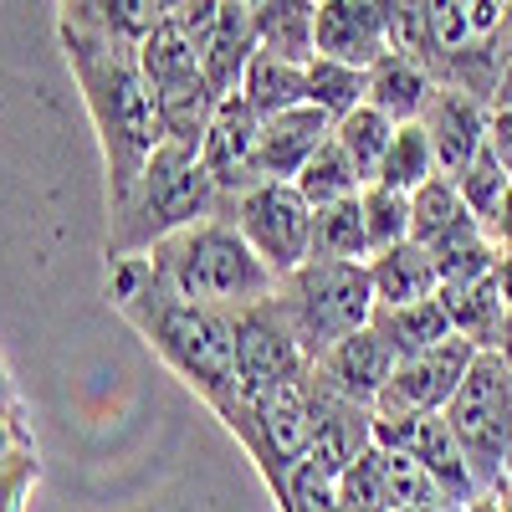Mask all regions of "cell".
Instances as JSON below:
<instances>
[{
	"label": "cell",
	"mask_w": 512,
	"mask_h": 512,
	"mask_svg": "<svg viewBox=\"0 0 512 512\" xmlns=\"http://www.w3.org/2000/svg\"><path fill=\"white\" fill-rule=\"evenodd\" d=\"M318 57L349 62V67H374L390 57V36H384L374 0H318Z\"/></svg>",
	"instance_id": "obj_16"
},
{
	"label": "cell",
	"mask_w": 512,
	"mask_h": 512,
	"mask_svg": "<svg viewBox=\"0 0 512 512\" xmlns=\"http://www.w3.org/2000/svg\"><path fill=\"white\" fill-rule=\"evenodd\" d=\"M31 482H36V451L21 446V451H11L6 461H0V512H21Z\"/></svg>",
	"instance_id": "obj_35"
},
{
	"label": "cell",
	"mask_w": 512,
	"mask_h": 512,
	"mask_svg": "<svg viewBox=\"0 0 512 512\" xmlns=\"http://www.w3.org/2000/svg\"><path fill=\"white\" fill-rule=\"evenodd\" d=\"M497 36L512 41V0H502V26H497Z\"/></svg>",
	"instance_id": "obj_45"
},
{
	"label": "cell",
	"mask_w": 512,
	"mask_h": 512,
	"mask_svg": "<svg viewBox=\"0 0 512 512\" xmlns=\"http://www.w3.org/2000/svg\"><path fill=\"white\" fill-rule=\"evenodd\" d=\"M256 57V16L246 0H221V16L216 26H210L205 47H200V67L210 77V88H216V98H231L241 88V77Z\"/></svg>",
	"instance_id": "obj_17"
},
{
	"label": "cell",
	"mask_w": 512,
	"mask_h": 512,
	"mask_svg": "<svg viewBox=\"0 0 512 512\" xmlns=\"http://www.w3.org/2000/svg\"><path fill=\"white\" fill-rule=\"evenodd\" d=\"M390 52H405L415 62L431 57V26H425V0H374Z\"/></svg>",
	"instance_id": "obj_34"
},
{
	"label": "cell",
	"mask_w": 512,
	"mask_h": 512,
	"mask_svg": "<svg viewBox=\"0 0 512 512\" xmlns=\"http://www.w3.org/2000/svg\"><path fill=\"white\" fill-rule=\"evenodd\" d=\"M231 328H236L241 400L272 395V390H282V384H297V379L313 374V359L303 354L292 323H287L282 308H277V292L267 297V303L236 308V313H231Z\"/></svg>",
	"instance_id": "obj_9"
},
{
	"label": "cell",
	"mask_w": 512,
	"mask_h": 512,
	"mask_svg": "<svg viewBox=\"0 0 512 512\" xmlns=\"http://www.w3.org/2000/svg\"><path fill=\"white\" fill-rule=\"evenodd\" d=\"M369 436H374L379 446L410 451L425 472L441 482L446 497H456V502H477V497H482V482H477V472H472V461H466V451H461V441H456V431H451L446 410L405 415V420H379V415H374V431H369Z\"/></svg>",
	"instance_id": "obj_11"
},
{
	"label": "cell",
	"mask_w": 512,
	"mask_h": 512,
	"mask_svg": "<svg viewBox=\"0 0 512 512\" xmlns=\"http://www.w3.org/2000/svg\"><path fill=\"white\" fill-rule=\"evenodd\" d=\"M318 425H323V384L308 374L297 384H282L272 395L241 400L226 420V431L246 446V456L256 461V472L267 477V487L277 497L287 472L308 456Z\"/></svg>",
	"instance_id": "obj_7"
},
{
	"label": "cell",
	"mask_w": 512,
	"mask_h": 512,
	"mask_svg": "<svg viewBox=\"0 0 512 512\" xmlns=\"http://www.w3.org/2000/svg\"><path fill=\"white\" fill-rule=\"evenodd\" d=\"M497 492H502V497H507V507H512V477H507V482H502Z\"/></svg>",
	"instance_id": "obj_46"
},
{
	"label": "cell",
	"mask_w": 512,
	"mask_h": 512,
	"mask_svg": "<svg viewBox=\"0 0 512 512\" xmlns=\"http://www.w3.org/2000/svg\"><path fill=\"white\" fill-rule=\"evenodd\" d=\"M369 93V72L364 67H349V62H333V57H313L308 62V103L323 108L333 123L354 113Z\"/></svg>",
	"instance_id": "obj_29"
},
{
	"label": "cell",
	"mask_w": 512,
	"mask_h": 512,
	"mask_svg": "<svg viewBox=\"0 0 512 512\" xmlns=\"http://www.w3.org/2000/svg\"><path fill=\"white\" fill-rule=\"evenodd\" d=\"M297 190H303V200L318 210V205H338V200H354L364 190V175L354 169V159L344 154V144L328 139L303 169H297Z\"/></svg>",
	"instance_id": "obj_27"
},
{
	"label": "cell",
	"mask_w": 512,
	"mask_h": 512,
	"mask_svg": "<svg viewBox=\"0 0 512 512\" xmlns=\"http://www.w3.org/2000/svg\"><path fill=\"white\" fill-rule=\"evenodd\" d=\"M487 154L512 175V108H487Z\"/></svg>",
	"instance_id": "obj_36"
},
{
	"label": "cell",
	"mask_w": 512,
	"mask_h": 512,
	"mask_svg": "<svg viewBox=\"0 0 512 512\" xmlns=\"http://www.w3.org/2000/svg\"><path fill=\"white\" fill-rule=\"evenodd\" d=\"M338 507H344V512H395L374 441L364 451H354V461L344 466V477H338Z\"/></svg>",
	"instance_id": "obj_31"
},
{
	"label": "cell",
	"mask_w": 512,
	"mask_h": 512,
	"mask_svg": "<svg viewBox=\"0 0 512 512\" xmlns=\"http://www.w3.org/2000/svg\"><path fill=\"white\" fill-rule=\"evenodd\" d=\"M369 282H374V303L379 308H400V303L436 297L441 267H436V256L425 251L420 241H400L390 251L369 256Z\"/></svg>",
	"instance_id": "obj_20"
},
{
	"label": "cell",
	"mask_w": 512,
	"mask_h": 512,
	"mask_svg": "<svg viewBox=\"0 0 512 512\" xmlns=\"http://www.w3.org/2000/svg\"><path fill=\"white\" fill-rule=\"evenodd\" d=\"M492 277H497V292H502V303H507V313H512V251L497 256V272H492Z\"/></svg>",
	"instance_id": "obj_41"
},
{
	"label": "cell",
	"mask_w": 512,
	"mask_h": 512,
	"mask_svg": "<svg viewBox=\"0 0 512 512\" xmlns=\"http://www.w3.org/2000/svg\"><path fill=\"white\" fill-rule=\"evenodd\" d=\"M359 210H364L369 256L410 241V190H395V185H379V180H374V185L359 190Z\"/></svg>",
	"instance_id": "obj_30"
},
{
	"label": "cell",
	"mask_w": 512,
	"mask_h": 512,
	"mask_svg": "<svg viewBox=\"0 0 512 512\" xmlns=\"http://www.w3.org/2000/svg\"><path fill=\"white\" fill-rule=\"evenodd\" d=\"M313 256H318V262H369V236H364L359 195L313 210Z\"/></svg>",
	"instance_id": "obj_26"
},
{
	"label": "cell",
	"mask_w": 512,
	"mask_h": 512,
	"mask_svg": "<svg viewBox=\"0 0 512 512\" xmlns=\"http://www.w3.org/2000/svg\"><path fill=\"white\" fill-rule=\"evenodd\" d=\"M277 308L292 323L303 354L318 364L338 338L374 323V282L369 262H303L292 277L277 282Z\"/></svg>",
	"instance_id": "obj_5"
},
{
	"label": "cell",
	"mask_w": 512,
	"mask_h": 512,
	"mask_svg": "<svg viewBox=\"0 0 512 512\" xmlns=\"http://www.w3.org/2000/svg\"><path fill=\"white\" fill-rule=\"evenodd\" d=\"M441 164H436V149H431V134L420 123H400L395 128V144L379 164V185H395V190H420L425 180H436Z\"/></svg>",
	"instance_id": "obj_28"
},
{
	"label": "cell",
	"mask_w": 512,
	"mask_h": 512,
	"mask_svg": "<svg viewBox=\"0 0 512 512\" xmlns=\"http://www.w3.org/2000/svg\"><path fill=\"white\" fill-rule=\"evenodd\" d=\"M108 297H113V308L144 333V344L175 369L221 420H231V410L241 405V369H236L231 313L180 297L159 277L149 251L113 256Z\"/></svg>",
	"instance_id": "obj_1"
},
{
	"label": "cell",
	"mask_w": 512,
	"mask_h": 512,
	"mask_svg": "<svg viewBox=\"0 0 512 512\" xmlns=\"http://www.w3.org/2000/svg\"><path fill=\"white\" fill-rule=\"evenodd\" d=\"M0 410L21 420V395H16V379L6 374V364H0Z\"/></svg>",
	"instance_id": "obj_40"
},
{
	"label": "cell",
	"mask_w": 512,
	"mask_h": 512,
	"mask_svg": "<svg viewBox=\"0 0 512 512\" xmlns=\"http://www.w3.org/2000/svg\"><path fill=\"white\" fill-rule=\"evenodd\" d=\"M374 328L384 333V344H390L400 359L431 354V349H441V344L456 338L441 297H420V303H400V308H374Z\"/></svg>",
	"instance_id": "obj_23"
},
{
	"label": "cell",
	"mask_w": 512,
	"mask_h": 512,
	"mask_svg": "<svg viewBox=\"0 0 512 512\" xmlns=\"http://www.w3.org/2000/svg\"><path fill=\"white\" fill-rule=\"evenodd\" d=\"M231 221L251 241V251L272 267L277 282L292 277L303 262H313V205L292 180H262L241 190Z\"/></svg>",
	"instance_id": "obj_8"
},
{
	"label": "cell",
	"mask_w": 512,
	"mask_h": 512,
	"mask_svg": "<svg viewBox=\"0 0 512 512\" xmlns=\"http://www.w3.org/2000/svg\"><path fill=\"white\" fill-rule=\"evenodd\" d=\"M492 103L497 108H512V41H507V52L497 62V82H492Z\"/></svg>",
	"instance_id": "obj_38"
},
{
	"label": "cell",
	"mask_w": 512,
	"mask_h": 512,
	"mask_svg": "<svg viewBox=\"0 0 512 512\" xmlns=\"http://www.w3.org/2000/svg\"><path fill=\"white\" fill-rule=\"evenodd\" d=\"M236 93L256 108V118H272V113H282V108L308 103V67L282 62V57H272V52H256Z\"/></svg>",
	"instance_id": "obj_24"
},
{
	"label": "cell",
	"mask_w": 512,
	"mask_h": 512,
	"mask_svg": "<svg viewBox=\"0 0 512 512\" xmlns=\"http://www.w3.org/2000/svg\"><path fill=\"white\" fill-rule=\"evenodd\" d=\"M487 236L497 241V251H512V185H507V195L497 205V216L487 221Z\"/></svg>",
	"instance_id": "obj_37"
},
{
	"label": "cell",
	"mask_w": 512,
	"mask_h": 512,
	"mask_svg": "<svg viewBox=\"0 0 512 512\" xmlns=\"http://www.w3.org/2000/svg\"><path fill=\"white\" fill-rule=\"evenodd\" d=\"M507 477H512V466H507Z\"/></svg>",
	"instance_id": "obj_48"
},
{
	"label": "cell",
	"mask_w": 512,
	"mask_h": 512,
	"mask_svg": "<svg viewBox=\"0 0 512 512\" xmlns=\"http://www.w3.org/2000/svg\"><path fill=\"white\" fill-rule=\"evenodd\" d=\"M477 359V344L466 338H451V344L431 349V354H415V359H400L384 395L374 400V415L379 420H405V415H431V410H446L456 384L466 379Z\"/></svg>",
	"instance_id": "obj_10"
},
{
	"label": "cell",
	"mask_w": 512,
	"mask_h": 512,
	"mask_svg": "<svg viewBox=\"0 0 512 512\" xmlns=\"http://www.w3.org/2000/svg\"><path fill=\"white\" fill-rule=\"evenodd\" d=\"M379 446V441H374ZM379 466H384V487H390V502L395 507H410V502H441L446 492H441V482L425 472V466L410 456V451H400V446H379ZM456 502V497H451Z\"/></svg>",
	"instance_id": "obj_32"
},
{
	"label": "cell",
	"mask_w": 512,
	"mask_h": 512,
	"mask_svg": "<svg viewBox=\"0 0 512 512\" xmlns=\"http://www.w3.org/2000/svg\"><path fill=\"white\" fill-rule=\"evenodd\" d=\"M436 297H441L446 313H451L456 338H466V344H477V349H497L502 323H507V303H502V292H497V277L441 282Z\"/></svg>",
	"instance_id": "obj_22"
},
{
	"label": "cell",
	"mask_w": 512,
	"mask_h": 512,
	"mask_svg": "<svg viewBox=\"0 0 512 512\" xmlns=\"http://www.w3.org/2000/svg\"><path fill=\"white\" fill-rule=\"evenodd\" d=\"M497 349L512 359V313H507V323H502V338H497Z\"/></svg>",
	"instance_id": "obj_44"
},
{
	"label": "cell",
	"mask_w": 512,
	"mask_h": 512,
	"mask_svg": "<svg viewBox=\"0 0 512 512\" xmlns=\"http://www.w3.org/2000/svg\"><path fill=\"white\" fill-rule=\"evenodd\" d=\"M149 256H154L159 277L180 297L205 303V308H221V313L267 303V297L277 292L272 267L251 251V241L226 216H210V221H200L180 236L159 241Z\"/></svg>",
	"instance_id": "obj_3"
},
{
	"label": "cell",
	"mask_w": 512,
	"mask_h": 512,
	"mask_svg": "<svg viewBox=\"0 0 512 512\" xmlns=\"http://www.w3.org/2000/svg\"><path fill=\"white\" fill-rule=\"evenodd\" d=\"M328 139H333V118L313 103H297V108L262 118V134H256V180H297V169Z\"/></svg>",
	"instance_id": "obj_14"
},
{
	"label": "cell",
	"mask_w": 512,
	"mask_h": 512,
	"mask_svg": "<svg viewBox=\"0 0 512 512\" xmlns=\"http://www.w3.org/2000/svg\"><path fill=\"white\" fill-rule=\"evenodd\" d=\"M446 420L482 492H497L512 466V359L502 349H477L472 369L446 405Z\"/></svg>",
	"instance_id": "obj_6"
},
{
	"label": "cell",
	"mask_w": 512,
	"mask_h": 512,
	"mask_svg": "<svg viewBox=\"0 0 512 512\" xmlns=\"http://www.w3.org/2000/svg\"><path fill=\"white\" fill-rule=\"evenodd\" d=\"M507 185H512V175L507 169L487 154V144H482V154L472 159L456 175V190H461V200H466V210H472V216L487 226L492 216H497V205H502V195H507Z\"/></svg>",
	"instance_id": "obj_33"
},
{
	"label": "cell",
	"mask_w": 512,
	"mask_h": 512,
	"mask_svg": "<svg viewBox=\"0 0 512 512\" xmlns=\"http://www.w3.org/2000/svg\"><path fill=\"white\" fill-rule=\"evenodd\" d=\"M256 134H262V118H256V108L241 93L216 103V118H210L205 139H200V164L226 200L262 185L256 180Z\"/></svg>",
	"instance_id": "obj_12"
},
{
	"label": "cell",
	"mask_w": 512,
	"mask_h": 512,
	"mask_svg": "<svg viewBox=\"0 0 512 512\" xmlns=\"http://www.w3.org/2000/svg\"><path fill=\"white\" fill-rule=\"evenodd\" d=\"M21 446H31V441H26V431H21V420L0 410V461H6L11 451H21Z\"/></svg>",
	"instance_id": "obj_39"
},
{
	"label": "cell",
	"mask_w": 512,
	"mask_h": 512,
	"mask_svg": "<svg viewBox=\"0 0 512 512\" xmlns=\"http://www.w3.org/2000/svg\"><path fill=\"white\" fill-rule=\"evenodd\" d=\"M246 6H251V11H256V6H267V0H246Z\"/></svg>",
	"instance_id": "obj_47"
},
{
	"label": "cell",
	"mask_w": 512,
	"mask_h": 512,
	"mask_svg": "<svg viewBox=\"0 0 512 512\" xmlns=\"http://www.w3.org/2000/svg\"><path fill=\"white\" fill-rule=\"evenodd\" d=\"M221 190L205 175L200 149L190 144H159V154L144 164V175L134 180L123 200H113V221L118 236L108 246V256H128V251H154L159 241L180 236L210 216H221Z\"/></svg>",
	"instance_id": "obj_4"
},
{
	"label": "cell",
	"mask_w": 512,
	"mask_h": 512,
	"mask_svg": "<svg viewBox=\"0 0 512 512\" xmlns=\"http://www.w3.org/2000/svg\"><path fill=\"white\" fill-rule=\"evenodd\" d=\"M395 118H384L379 108H369V103H359L354 113H344L333 123V139L344 144V154L354 159V169L364 175V185H374L379 180V164H384V154H390V144H395Z\"/></svg>",
	"instance_id": "obj_25"
},
{
	"label": "cell",
	"mask_w": 512,
	"mask_h": 512,
	"mask_svg": "<svg viewBox=\"0 0 512 512\" xmlns=\"http://www.w3.org/2000/svg\"><path fill=\"white\" fill-rule=\"evenodd\" d=\"M256 52L308 67L318 57V0H267L256 6Z\"/></svg>",
	"instance_id": "obj_21"
},
{
	"label": "cell",
	"mask_w": 512,
	"mask_h": 512,
	"mask_svg": "<svg viewBox=\"0 0 512 512\" xmlns=\"http://www.w3.org/2000/svg\"><path fill=\"white\" fill-rule=\"evenodd\" d=\"M420 128L431 134L441 175L456 180L487 144V103L477 93H461V88H436L431 108L420 113Z\"/></svg>",
	"instance_id": "obj_15"
},
{
	"label": "cell",
	"mask_w": 512,
	"mask_h": 512,
	"mask_svg": "<svg viewBox=\"0 0 512 512\" xmlns=\"http://www.w3.org/2000/svg\"><path fill=\"white\" fill-rule=\"evenodd\" d=\"M395 364H400V354L384 344V333L369 323V328H359L349 338H338V344L313 364V379L323 384L328 395L349 400L359 410H374V400L384 395V384H390Z\"/></svg>",
	"instance_id": "obj_13"
},
{
	"label": "cell",
	"mask_w": 512,
	"mask_h": 512,
	"mask_svg": "<svg viewBox=\"0 0 512 512\" xmlns=\"http://www.w3.org/2000/svg\"><path fill=\"white\" fill-rule=\"evenodd\" d=\"M67 62L88 93V113L98 123L103 159H108V205L134 190L144 164L164 144V118L154 82L144 77L139 57H118L108 41H93L82 31H67Z\"/></svg>",
	"instance_id": "obj_2"
},
{
	"label": "cell",
	"mask_w": 512,
	"mask_h": 512,
	"mask_svg": "<svg viewBox=\"0 0 512 512\" xmlns=\"http://www.w3.org/2000/svg\"><path fill=\"white\" fill-rule=\"evenodd\" d=\"M487 231L472 210H466L461 190L451 175H436L425 180L420 190H410V241H420L425 251H441V246H456L466 236Z\"/></svg>",
	"instance_id": "obj_18"
},
{
	"label": "cell",
	"mask_w": 512,
	"mask_h": 512,
	"mask_svg": "<svg viewBox=\"0 0 512 512\" xmlns=\"http://www.w3.org/2000/svg\"><path fill=\"white\" fill-rule=\"evenodd\" d=\"M436 98V77L425 72V62L405 57V52H390V57H379L369 67V93L364 103L379 108L384 118H395V123H420V113L431 108Z\"/></svg>",
	"instance_id": "obj_19"
},
{
	"label": "cell",
	"mask_w": 512,
	"mask_h": 512,
	"mask_svg": "<svg viewBox=\"0 0 512 512\" xmlns=\"http://www.w3.org/2000/svg\"><path fill=\"white\" fill-rule=\"evenodd\" d=\"M466 512H512V507H507L502 492H482L477 502H466Z\"/></svg>",
	"instance_id": "obj_42"
},
{
	"label": "cell",
	"mask_w": 512,
	"mask_h": 512,
	"mask_svg": "<svg viewBox=\"0 0 512 512\" xmlns=\"http://www.w3.org/2000/svg\"><path fill=\"white\" fill-rule=\"evenodd\" d=\"M395 512H466V502L441 497V502H410V507H395Z\"/></svg>",
	"instance_id": "obj_43"
}]
</instances>
